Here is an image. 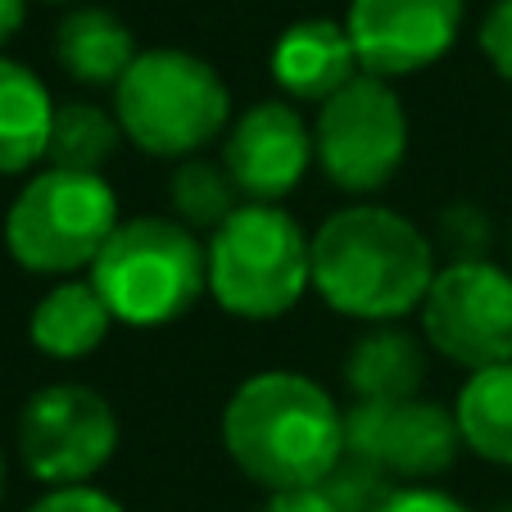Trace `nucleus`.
Wrapping results in <instances>:
<instances>
[{
	"mask_svg": "<svg viewBox=\"0 0 512 512\" xmlns=\"http://www.w3.org/2000/svg\"><path fill=\"white\" fill-rule=\"evenodd\" d=\"M272 78L295 100H331L336 91H345L358 78V55L345 23H290L272 46Z\"/></svg>",
	"mask_w": 512,
	"mask_h": 512,
	"instance_id": "13",
	"label": "nucleus"
},
{
	"mask_svg": "<svg viewBox=\"0 0 512 512\" xmlns=\"http://www.w3.org/2000/svg\"><path fill=\"white\" fill-rule=\"evenodd\" d=\"M118 449V417L91 386L64 381L28 399L19 417V454L37 481L87 485Z\"/></svg>",
	"mask_w": 512,
	"mask_h": 512,
	"instance_id": "9",
	"label": "nucleus"
},
{
	"mask_svg": "<svg viewBox=\"0 0 512 512\" xmlns=\"http://www.w3.org/2000/svg\"><path fill=\"white\" fill-rule=\"evenodd\" d=\"M313 286V241L277 204H241L209 241V290L250 322L281 318Z\"/></svg>",
	"mask_w": 512,
	"mask_h": 512,
	"instance_id": "4",
	"label": "nucleus"
},
{
	"mask_svg": "<svg viewBox=\"0 0 512 512\" xmlns=\"http://www.w3.org/2000/svg\"><path fill=\"white\" fill-rule=\"evenodd\" d=\"M91 286L114 322L164 327L209 290V250L177 218H132L91 263Z\"/></svg>",
	"mask_w": 512,
	"mask_h": 512,
	"instance_id": "3",
	"label": "nucleus"
},
{
	"mask_svg": "<svg viewBox=\"0 0 512 512\" xmlns=\"http://www.w3.org/2000/svg\"><path fill=\"white\" fill-rule=\"evenodd\" d=\"M114 114L145 155L182 159L223 132L232 100L204 59L186 50H145L114 87Z\"/></svg>",
	"mask_w": 512,
	"mask_h": 512,
	"instance_id": "5",
	"label": "nucleus"
},
{
	"mask_svg": "<svg viewBox=\"0 0 512 512\" xmlns=\"http://www.w3.org/2000/svg\"><path fill=\"white\" fill-rule=\"evenodd\" d=\"M431 281V241L404 213L354 204L331 213L313 236V290L345 318L395 322L422 309Z\"/></svg>",
	"mask_w": 512,
	"mask_h": 512,
	"instance_id": "2",
	"label": "nucleus"
},
{
	"mask_svg": "<svg viewBox=\"0 0 512 512\" xmlns=\"http://www.w3.org/2000/svg\"><path fill=\"white\" fill-rule=\"evenodd\" d=\"M223 440L232 463L263 490H318L345 458V413L318 381L259 372L227 399Z\"/></svg>",
	"mask_w": 512,
	"mask_h": 512,
	"instance_id": "1",
	"label": "nucleus"
},
{
	"mask_svg": "<svg viewBox=\"0 0 512 512\" xmlns=\"http://www.w3.org/2000/svg\"><path fill=\"white\" fill-rule=\"evenodd\" d=\"M28 512H123L109 494L91 490V485H68V490H50L41 503H32Z\"/></svg>",
	"mask_w": 512,
	"mask_h": 512,
	"instance_id": "23",
	"label": "nucleus"
},
{
	"mask_svg": "<svg viewBox=\"0 0 512 512\" xmlns=\"http://www.w3.org/2000/svg\"><path fill=\"white\" fill-rule=\"evenodd\" d=\"M481 50L499 68V78L512 82V0H494L481 19Z\"/></svg>",
	"mask_w": 512,
	"mask_h": 512,
	"instance_id": "22",
	"label": "nucleus"
},
{
	"mask_svg": "<svg viewBox=\"0 0 512 512\" xmlns=\"http://www.w3.org/2000/svg\"><path fill=\"white\" fill-rule=\"evenodd\" d=\"M118 141H123L118 114H105V109L91 105V100H73V105L55 109L46 159H50V168H64V173L100 177V168L114 159Z\"/></svg>",
	"mask_w": 512,
	"mask_h": 512,
	"instance_id": "19",
	"label": "nucleus"
},
{
	"mask_svg": "<svg viewBox=\"0 0 512 512\" xmlns=\"http://www.w3.org/2000/svg\"><path fill=\"white\" fill-rule=\"evenodd\" d=\"M381 512H467V508L458 499H449V494H435V490H399Z\"/></svg>",
	"mask_w": 512,
	"mask_h": 512,
	"instance_id": "24",
	"label": "nucleus"
},
{
	"mask_svg": "<svg viewBox=\"0 0 512 512\" xmlns=\"http://www.w3.org/2000/svg\"><path fill=\"white\" fill-rule=\"evenodd\" d=\"M404 150L408 118L390 82L358 73L345 91L322 100L313 123V155L340 191H381L399 173Z\"/></svg>",
	"mask_w": 512,
	"mask_h": 512,
	"instance_id": "7",
	"label": "nucleus"
},
{
	"mask_svg": "<svg viewBox=\"0 0 512 512\" xmlns=\"http://www.w3.org/2000/svg\"><path fill=\"white\" fill-rule=\"evenodd\" d=\"M0 494H5V458H0Z\"/></svg>",
	"mask_w": 512,
	"mask_h": 512,
	"instance_id": "27",
	"label": "nucleus"
},
{
	"mask_svg": "<svg viewBox=\"0 0 512 512\" xmlns=\"http://www.w3.org/2000/svg\"><path fill=\"white\" fill-rule=\"evenodd\" d=\"M458 435L485 463L512 467V363H494L467 377L458 390Z\"/></svg>",
	"mask_w": 512,
	"mask_h": 512,
	"instance_id": "18",
	"label": "nucleus"
},
{
	"mask_svg": "<svg viewBox=\"0 0 512 512\" xmlns=\"http://www.w3.org/2000/svg\"><path fill=\"white\" fill-rule=\"evenodd\" d=\"M118 232V200L105 177L46 168L19 191L5 218V245L28 272H78Z\"/></svg>",
	"mask_w": 512,
	"mask_h": 512,
	"instance_id": "6",
	"label": "nucleus"
},
{
	"mask_svg": "<svg viewBox=\"0 0 512 512\" xmlns=\"http://www.w3.org/2000/svg\"><path fill=\"white\" fill-rule=\"evenodd\" d=\"M422 331L458 368L512 363V277L490 259H454L426 290Z\"/></svg>",
	"mask_w": 512,
	"mask_h": 512,
	"instance_id": "8",
	"label": "nucleus"
},
{
	"mask_svg": "<svg viewBox=\"0 0 512 512\" xmlns=\"http://www.w3.org/2000/svg\"><path fill=\"white\" fill-rule=\"evenodd\" d=\"M259 512H340V508L322 490H290V494H272Z\"/></svg>",
	"mask_w": 512,
	"mask_h": 512,
	"instance_id": "25",
	"label": "nucleus"
},
{
	"mask_svg": "<svg viewBox=\"0 0 512 512\" xmlns=\"http://www.w3.org/2000/svg\"><path fill=\"white\" fill-rule=\"evenodd\" d=\"M422 377H426L422 345L399 327H377L368 336H358L345 363V381L354 390V399H363V404L417 399Z\"/></svg>",
	"mask_w": 512,
	"mask_h": 512,
	"instance_id": "16",
	"label": "nucleus"
},
{
	"mask_svg": "<svg viewBox=\"0 0 512 512\" xmlns=\"http://www.w3.org/2000/svg\"><path fill=\"white\" fill-rule=\"evenodd\" d=\"M345 32L368 78H408L449 55L463 32V0H349Z\"/></svg>",
	"mask_w": 512,
	"mask_h": 512,
	"instance_id": "10",
	"label": "nucleus"
},
{
	"mask_svg": "<svg viewBox=\"0 0 512 512\" xmlns=\"http://www.w3.org/2000/svg\"><path fill=\"white\" fill-rule=\"evenodd\" d=\"M313 159V132L281 100L245 109L223 145V168L250 204H272L304 182Z\"/></svg>",
	"mask_w": 512,
	"mask_h": 512,
	"instance_id": "12",
	"label": "nucleus"
},
{
	"mask_svg": "<svg viewBox=\"0 0 512 512\" xmlns=\"http://www.w3.org/2000/svg\"><path fill=\"white\" fill-rule=\"evenodd\" d=\"M136 41L127 23L109 10H73L64 14L55 32V59L64 64L68 78L87 82V87H118L127 78V68L136 64Z\"/></svg>",
	"mask_w": 512,
	"mask_h": 512,
	"instance_id": "14",
	"label": "nucleus"
},
{
	"mask_svg": "<svg viewBox=\"0 0 512 512\" xmlns=\"http://www.w3.org/2000/svg\"><path fill=\"white\" fill-rule=\"evenodd\" d=\"M318 490L327 494L340 512H381L399 494L395 490V476L381 472L377 463H368V458H358V454L340 458Z\"/></svg>",
	"mask_w": 512,
	"mask_h": 512,
	"instance_id": "21",
	"label": "nucleus"
},
{
	"mask_svg": "<svg viewBox=\"0 0 512 512\" xmlns=\"http://www.w3.org/2000/svg\"><path fill=\"white\" fill-rule=\"evenodd\" d=\"M168 204H173V218L191 232H218V227L241 209V191H236L232 173L218 164H204V159H186L182 168L168 182Z\"/></svg>",
	"mask_w": 512,
	"mask_h": 512,
	"instance_id": "20",
	"label": "nucleus"
},
{
	"mask_svg": "<svg viewBox=\"0 0 512 512\" xmlns=\"http://www.w3.org/2000/svg\"><path fill=\"white\" fill-rule=\"evenodd\" d=\"M503 512H512V508H503Z\"/></svg>",
	"mask_w": 512,
	"mask_h": 512,
	"instance_id": "28",
	"label": "nucleus"
},
{
	"mask_svg": "<svg viewBox=\"0 0 512 512\" xmlns=\"http://www.w3.org/2000/svg\"><path fill=\"white\" fill-rule=\"evenodd\" d=\"M109 322L114 313L105 309L91 281H59L37 300L28 336L50 358H82L109 336Z\"/></svg>",
	"mask_w": 512,
	"mask_h": 512,
	"instance_id": "17",
	"label": "nucleus"
},
{
	"mask_svg": "<svg viewBox=\"0 0 512 512\" xmlns=\"http://www.w3.org/2000/svg\"><path fill=\"white\" fill-rule=\"evenodd\" d=\"M55 105L32 68L0 55V177L28 173L46 159Z\"/></svg>",
	"mask_w": 512,
	"mask_h": 512,
	"instance_id": "15",
	"label": "nucleus"
},
{
	"mask_svg": "<svg viewBox=\"0 0 512 512\" xmlns=\"http://www.w3.org/2000/svg\"><path fill=\"white\" fill-rule=\"evenodd\" d=\"M28 19V0H0V46L14 37Z\"/></svg>",
	"mask_w": 512,
	"mask_h": 512,
	"instance_id": "26",
	"label": "nucleus"
},
{
	"mask_svg": "<svg viewBox=\"0 0 512 512\" xmlns=\"http://www.w3.org/2000/svg\"><path fill=\"white\" fill-rule=\"evenodd\" d=\"M458 417L426 399H399V404H363L354 399L345 413V454L377 463L381 472L426 481L454 467L458 458Z\"/></svg>",
	"mask_w": 512,
	"mask_h": 512,
	"instance_id": "11",
	"label": "nucleus"
}]
</instances>
